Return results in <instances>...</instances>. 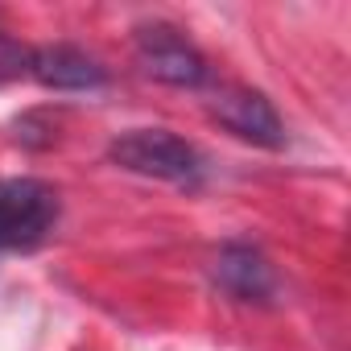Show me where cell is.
Here are the masks:
<instances>
[{
	"mask_svg": "<svg viewBox=\"0 0 351 351\" xmlns=\"http://www.w3.org/2000/svg\"><path fill=\"white\" fill-rule=\"evenodd\" d=\"M211 120H219V128H228L232 136L261 145V149H281L285 145V124L273 108V99H265L252 87H223L211 99Z\"/></svg>",
	"mask_w": 351,
	"mask_h": 351,
	"instance_id": "cell-4",
	"label": "cell"
},
{
	"mask_svg": "<svg viewBox=\"0 0 351 351\" xmlns=\"http://www.w3.org/2000/svg\"><path fill=\"white\" fill-rule=\"evenodd\" d=\"M17 75H29V50H21V46L0 38V83L17 79Z\"/></svg>",
	"mask_w": 351,
	"mask_h": 351,
	"instance_id": "cell-7",
	"label": "cell"
},
{
	"mask_svg": "<svg viewBox=\"0 0 351 351\" xmlns=\"http://www.w3.org/2000/svg\"><path fill=\"white\" fill-rule=\"evenodd\" d=\"M136 62L145 75L169 87H203L207 58L173 29V25H141L136 29Z\"/></svg>",
	"mask_w": 351,
	"mask_h": 351,
	"instance_id": "cell-3",
	"label": "cell"
},
{
	"mask_svg": "<svg viewBox=\"0 0 351 351\" xmlns=\"http://www.w3.org/2000/svg\"><path fill=\"white\" fill-rule=\"evenodd\" d=\"M58 223V191L42 178L0 182V252L34 248Z\"/></svg>",
	"mask_w": 351,
	"mask_h": 351,
	"instance_id": "cell-2",
	"label": "cell"
},
{
	"mask_svg": "<svg viewBox=\"0 0 351 351\" xmlns=\"http://www.w3.org/2000/svg\"><path fill=\"white\" fill-rule=\"evenodd\" d=\"M29 75L50 87V91H91L104 87L108 71L99 66V58H91L79 46H42L29 50Z\"/></svg>",
	"mask_w": 351,
	"mask_h": 351,
	"instance_id": "cell-6",
	"label": "cell"
},
{
	"mask_svg": "<svg viewBox=\"0 0 351 351\" xmlns=\"http://www.w3.org/2000/svg\"><path fill=\"white\" fill-rule=\"evenodd\" d=\"M108 157L141 178H157V182H173V186H199L203 178V157L191 141H182L169 128H132L120 132L108 145Z\"/></svg>",
	"mask_w": 351,
	"mask_h": 351,
	"instance_id": "cell-1",
	"label": "cell"
},
{
	"mask_svg": "<svg viewBox=\"0 0 351 351\" xmlns=\"http://www.w3.org/2000/svg\"><path fill=\"white\" fill-rule=\"evenodd\" d=\"M211 277L215 285L236 298V302H248V306H269L277 298V273L273 265L265 261L261 248L252 244H223L215 252V265H211Z\"/></svg>",
	"mask_w": 351,
	"mask_h": 351,
	"instance_id": "cell-5",
	"label": "cell"
}]
</instances>
